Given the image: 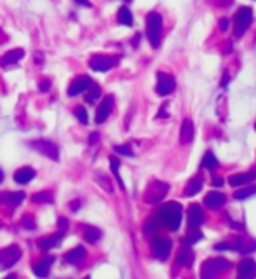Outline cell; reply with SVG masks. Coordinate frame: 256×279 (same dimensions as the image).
<instances>
[{
	"instance_id": "obj_1",
	"label": "cell",
	"mask_w": 256,
	"mask_h": 279,
	"mask_svg": "<svg viewBox=\"0 0 256 279\" xmlns=\"http://www.w3.org/2000/svg\"><path fill=\"white\" fill-rule=\"evenodd\" d=\"M157 222L162 225V227L169 229V231H178L181 225V218H183V208H181L180 203H166L162 204L157 210V215H155Z\"/></svg>"
},
{
	"instance_id": "obj_2",
	"label": "cell",
	"mask_w": 256,
	"mask_h": 279,
	"mask_svg": "<svg viewBox=\"0 0 256 279\" xmlns=\"http://www.w3.org/2000/svg\"><path fill=\"white\" fill-rule=\"evenodd\" d=\"M230 269H232V264H230L229 260L223 259V257H216V259H209L202 264L201 276L202 278H216V276H222V274L229 273Z\"/></svg>"
},
{
	"instance_id": "obj_3",
	"label": "cell",
	"mask_w": 256,
	"mask_h": 279,
	"mask_svg": "<svg viewBox=\"0 0 256 279\" xmlns=\"http://www.w3.org/2000/svg\"><path fill=\"white\" fill-rule=\"evenodd\" d=\"M162 33V16L159 12H148L147 16V37L150 40L152 47L157 49L161 45Z\"/></svg>"
},
{
	"instance_id": "obj_4",
	"label": "cell",
	"mask_w": 256,
	"mask_h": 279,
	"mask_svg": "<svg viewBox=\"0 0 256 279\" xmlns=\"http://www.w3.org/2000/svg\"><path fill=\"white\" fill-rule=\"evenodd\" d=\"M253 23V10L250 7H241L234 16V30H236V37H243L246 30Z\"/></svg>"
},
{
	"instance_id": "obj_5",
	"label": "cell",
	"mask_w": 256,
	"mask_h": 279,
	"mask_svg": "<svg viewBox=\"0 0 256 279\" xmlns=\"http://www.w3.org/2000/svg\"><path fill=\"white\" fill-rule=\"evenodd\" d=\"M150 248L152 253L157 260H168L171 255V248H173V243H171L169 238H164V236H157L150 241Z\"/></svg>"
},
{
	"instance_id": "obj_6",
	"label": "cell",
	"mask_w": 256,
	"mask_h": 279,
	"mask_svg": "<svg viewBox=\"0 0 256 279\" xmlns=\"http://www.w3.org/2000/svg\"><path fill=\"white\" fill-rule=\"evenodd\" d=\"M21 259V248L16 245H10L7 248L0 250V271L10 269L17 260Z\"/></svg>"
},
{
	"instance_id": "obj_7",
	"label": "cell",
	"mask_w": 256,
	"mask_h": 279,
	"mask_svg": "<svg viewBox=\"0 0 256 279\" xmlns=\"http://www.w3.org/2000/svg\"><path fill=\"white\" fill-rule=\"evenodd\" d=\"M168 190H169V185L168 183H164V182L150 183L148 189H147V192H145V201L150 203V204L159 203V201H162V197L168 194Z\"/></svg>"
},
{
	"instance_id": "obj_8",
	"label": "cell",
	"mask_w": 256,
	"mask_h": 279,
	"mask_svg": "<svg viewBox=\"0 0 256 279\" xmlns=\"http://www.w3.org/2000/svg\"><path fill=\"white\" fill-rule=\"evenodd\" d=\"M174 89H176V80H174V77H171L164 72H159L157 73V86H155L157 94H161V96H168V94L173 93Z\"/></svg>"
},
{
	"instance_id": "obj_9",
	"label": "cell",
	"mask_w": 256,
	"mask_h": 279,
	"mask_svg": "<svg viewBox=\"0 0 256 279\" xmlns=\"http://www.w3.org/2000/svg\"><path fill=\"white\" fill-rule=\"evenodd\" d=\"M30 145L37 152L47 155V157L52 159V161H58V159H59V150H58V147L52 143V141H49V140H35V141H31Z\"/></svg>"
},
{
	"instance_id": "obj_10",
	"label": "cell",
	"mask_w": 256,
	"mask_h": 279,
	"mask_svg": "<svg viewBox=\"0 0 256 279\" xmlns=\"http://www.w3.org/2000/svg\"><path fill=\"white\" fill-rule=\"evenodd\" d=\"M204 222V211L199 204H190L188 208V229H199Z\"/></svg>"
},
{
	"instance_id": "obj_11",
	"label": "cell",
	"mask_w": 256,
	"mask_h": 279,
	"mask_svg": "<svg viewBox=\"0 0 256 279\" xmlns=\"http://www.w3.org/2000/svg\"><path fill=\"white\" fill-rule=\"evenodd\" d=\"M113 65H115V61L110 56H92L91 61H89V66L94 72H108Z\"/></svg>"
},
{
	"instance_id": "obj_12",
	"label": "cell",
	"mask_w": 256,
	"mask_h": 279,
	"mask_svg": "<svg viewBox=\"0 0 256 279\" xmlns=\"http://www.w3.org/2000/svg\"><path fill=\"white\" fill-rule=\"evenodd\" d=\"M237 278L250 279L256 278V262L253 259H246L237 266Z\"/></svg>"
},
{
	"instance_id": "obj_13",
	"label": "cell",
	"mask_w": 256,
	"mask_h": 279,
	"mask_svg": "<svg viewBox=\"0 0 256 279\" xmlns=\"http://www.w3.org/2000/svg\"><path fill=\"white\" fill-rule=\"evenodd\" d=\"M225 203H227V196L223 192H218V190L208 192L204 197V204L208 208H213V210H218V208L225 206Z\"/></svg>"
},
{
	"instance_id": "obj_14",
	"label": "cell",
	"mask_w": 256,
	"mask_h": 279,
	"mask_svg": "<svg viewBox=\"0 0 256 279\" xmlns=\"http://www.w3.org/2000/svg\"><path fill=\"white\" fill-rule=\"evenodd\" d=\"M256 180V169L248 173H237V175H232L229 178V185L232 187H241V185H248V183L255 182Z\"/></svg>"
},
{
	"instance_id": "obj_15",
	"label": "cell",
	"mask_w": 256,
	"mask_h": 279,
	"mask_svg": "<svg viewBox=\"0 0 256 279\" xmlns=\"http://www.w3.org/2000/svg\"><path fill=\"white\" fill-rule=\"evenodd\" d=\"M112 107H113V96H106L105 100L99 103L98 112H96V122H98V124H101V122H105L106 119H108L110 112H112Z\"/></svg>"
},
{
	"instance_id": "obj_16",
	"label": "cell",
	"mask_w": 256,
	"mask_h": 279,
	"mask_svg": "<svg viewBox=\"0 0 256 279\" xmlns=\"http://www.w3.org/2000/svg\"><path fill=\"white\" fill-rule=\"evenodd\" d=\"M91 82L92 80L89 79V77H77V79L70 84L66 94H68V96H77V94H80V93H85V89H87Z\"/></svg>"
},
{
	"instance_id": "obj_17",
	"label": "cell",
	"mask_w": 256,
	"mask_h": 279,
	"mask_svg": "<svg viewBox=\"0 0 256 279\" xmlns=\"http://www.w3.org/2000/svg\"><path fill=\"white\" fill-rule=\"evenodd\" d=\"M195 260V253L192 252V248L188 245H185L183 248L180 250V253H178L176 257V264L181 267H190L192 264H194Z\"/></svg>"
},
{
	"instance_id": "obj_18",
	"label": "cell",
	"mask_w": 256,
	"mask_h": 279,
	"mask_svg": "<svg viewBox=\"0 0 256 279\" xmlns=\"http://www.w3.org/2000/svg\"><path fill=\"white\" fill-rule=\"evenodd\" d=\"M52 264H54V257H44L42 260H38L37 264L33 266V273L37 274L38 278H45L51 271Z\"/></svg>"
},
{
	"instance_id": "obj_19",
	"label": "cell",
	"mask_w": 256,
	"mask_h": 279,
	"mask_svg": "<svg viewBox=\"0 0 256 279\" xmlns=\"http://www.w3.org/2000/svg\"><path fill=\"white\" fill-rule=\"evenodd\" d=\"M236 252L243 253V255L256 252V241L251 238H239L236 241Z\"/></svg>"
},
{
	"instance_id": "obj_20",
	"label": "cell",
	"mask_w": 256,
	"mask_h": 279,
	"mask_svg": "<svg viewBox=\"0 0 256 279\" xmlns=\"http://www.w3.org/2000/svg\"><path fill=\"white\" fill-rule=\"evenodd\" d=\"M24 199V192H0V204L17 206Z\"/></svg>"
},
{
	"instance_id": "obj_21",
	"label": "cell",
	"mask_w": 256,
	"mask_h": 279,
	"mask_svg": "<svg viewBox=\"0 0 256 279\" xmlns=\"http://www.w3.org/2000/svg\"><path fill=\"white\" fill-rule=\"evenodd\" d=\"M61 239H63V232H59V234H52V236H49V238L38 241V248H40L42 252H49V250H52V248H56V246L61 245Z\"/></svg>"
},
{
	"instance_id": "obj_22",
	"label": "cell",
	"mask_w": 256,
	"mask_h": 279,
	"mask_svg": "<svg viewBox=\"0 0 256 279\" xmlns=\"http://www.w3.org/2000/svg\"><path fill=\"white\" fill-rule=\"evenodd\" d=\"M23 56H24L23 49H12V51H7L5 54L2 56V59H0V65H2V66L14 65V63L21 61V58H23Z\"/></svg>"
},
{
	"instance_id": "obj_23",
	"label": "cell",
	"mask_w": 256,
	"mask_h": 279,
	"mask_svg": "<svg viewBox=\"0 0 256 279\" xmlns=\"http://www.w3.org/2000/svg\"><path fill=\"white\" fill-rule=\"evenodd\" d=\"M33 178H35V171L31 168H28V166L17 169V171L14 173V182L21 183V185H24V183H30Z\"/></svg>"
},
{
	"instance_id": "obj_24",
	"label": "cell",
	"mask_w": 256,
	"mask_h": 279,
	"mask_svg": "<svg viewBox=\"0 0 256 279\" xmlns=\"http://www.w3.org/2000/svg\"><path fill=\"white\" fill-rule=\"evenodd\" d=\"M84 259H85V248H82V246H77V248L70 250L65 255V260L68 264H72V266H79Z\"/></svg>"
},
{
	"instance_id": "obj_25",
	"label": "cell",
	"mask_w": 256,
	"mask_h": 279,
	"mask_svg": "<svg viewBox=\"0 0 256 279\" xmlns=\"http://www.w3.org/2000/svg\"><path fill=\"white\" fill-rule=\"evenodd\" d=\"M194 138V122L190 119H185L183 124H181V133H180V141L183 145L190 143Z\"/></svg>"
},
{
	"instance_id": "obj_26",
	"label": "cell",
	"mask_w": 256,
	"mask_h": 279,
	"mask_svg": "<svg viewBox=\"0 0 256 279\" xmlns=\"http://www.w3.org/2000/svg\"><path fill=\"white\" fill-rule=\"evenodd\" d=\"M117 19H119L120 24H124V26H131L133 24V12L129 10V7L122 5L119 9V12H117Z\"/></svg>"
},
{
	"instance_id": "obj_27",
	"label": "cell",
	"mask_w": 256,
	"mask_h": 279,
	"mask_svg": "<svg viewBox=\"0 0 256 279\" xmlns=\"http://www.w3.org/2000/svg\"><path fill=\"white\" fill-rule=\"evenodd\" d=\"M84 239L87 243H91V245H94V243H98L99 239H101V231L92 227V225H87V227L84 229Z\"/></svg>"
},
{
	"instance_id": "obj_28",
	"label": "cell",
	"mask_w": 256,
	"mask_h": 279,
	"mask_svg": "<svg viewBox=\"0 0 256 279\" xmlns=\"http://www.w3.org/2000/svg\"><path fill=\"white\" fill-rule=\"evenodd\" d=\"M99 96H101V87L96 82H91L87 89H85V100H87L89 103H92V101H96Z\"/></svg>"
},
{
	"instance_id": "obj_29",
	"label": "cell",
	"mask_w": 256,
	"mask_h": 279,
	"mask_svg": "<svg viewBox=\"0 0 256 279\" xmlns=\"http://www.w3.org/2000/svg\"><path fill=\"white\" fill-rule=\"evenodd\" d=\"M218 164H220L218 159L215 157V154H213V152H206L204 157H202V161H201V168L202 169H215Z\"/></svg>"
},
{
	"instance_id": "obj_30",
	"label": "cell",
	"mask_w": 256,
	"mask_h": 279,
	"mask_svg": "<svg viewBox=\"0 0 256 279\" xmlns=\"http://www.w3.org/2000/svg\"><path fill=\"white\" fill-rule=\"evenodd\" d=\"M202 238H204V236H202V232L199 231V229H188V234L185 236V239H183V245L192 246V245H195V243H199V241H201Z\"/></svg>"
},
{
	"instance_id": "obj_31",
	"label": "cell",
	"mask_w": 256,
	"mask_h": 279,
	"mask_svg": "<svg viewBox=\"0 0 256 279\" xmlns=\"http://www.w3.org/2000/svg\"><path fill=\"white\" fill-rule=\"evenodd\" d=\"M201 190H202V182L199 178H195V180H192V182L187 183L183 194L185 196H195V194H199Z\"/></svg>"
},
{
	"instance_id": "obj_32",
	"label": "cell",
	"mask_w": 256,
	"mask_h": 279,
	"mask_svg": "<svg viewBox=\"0 0 256 279\" xmlns=\"http://www.w3.org/2000/svg\"><path fill=\"white\" fill-rule=\"evenodd\" d=\"M255 194H256V185H246L244 189L237 190V192L234 194V197H236V199H239V201H243V199H248V197L255 196Z\"/></svg>"
},
{
	"instance_id": "obj_33",
	"label": "cell",
	"mask_w": 256,
	"mask_h": 279,
	"mask_svg": "<svg viewBox=\"0 0 256 279\" xmlns=\"http://www.w3.org/2000/svg\"><path fill=\"white\" fill-rule=\"evenodd\" d=\"M31 201H33L35 204H40V203H52L54 201V197H52L51 192H37L33 197H31Z\"/></svg>"
},
{
	"instance_id": "obj_34",
	"label": "cell",
	"mask_w": 256,
	"mask_h": 279,
	"mask_svg": "<svg viewBox=\"0 0 256 279\" xmlns=\"http://www.w3.org/2000/svg\"><path fill=\"white\" fill-rule=\"evenodd\" d=\"M110 168H112V173L115 175V178H117V183L120 185V189H126L124 187V183H122V178H120V175H119V159L117 157H110Z\"/></svg>"
},
{
	"instance_id": "obj_35",
	"label": "cell",
	"mask_w": 256,
	"mask_h": 279,
	"mask_svg": "<svg viewBox=\"0 0 256 279\" xmlns=\"http://www.w3.org/2000/svg\"><path fill=\"white\" fill-rule=\"evenodd\" d=\"M73 114H75V117L79 119V122H82V124H87V122H89L87 110H85L84 107H77L75 110H73Z\"/></svg>"
},
{
	"instance_id": "obj_36",
	"label": "cell",
	"mask_w": 256,
	"mask_h": 279,
	"mask_svg": "<svg viewBox=\"0 0 256 279\" xmlns=\"http://www.w3.org/2000/svg\"><path fill=\"white\" fill-rule=\"evenodd\" d=\"M113 152H117V154H120V155H127V157H133V150H131L129 145H115V147H113Z\"/></svg>"
},
{
	"instance_id": "obj_37",
	"label": "cell",
	"mask_w": 256,
	"mask_h": 279,
	"mask_svg": "<svg viewBox=\"0 0 256 279\" xmlns=\"http://www.w3.org/2000/svg\"><path fill=\"white\" fill-rule=\"evenodd\" d=\"M216 252H223V250H236V243H218L215 245Z\"/></svg>"
},
{
	"instance_id": "obj_38",
	"label": "cell",
	"mask_w": 256,
	"mask_h": 279,
	"mask_svg": "<svg viewBox=\"0 0 256 279\" xmlns=\"http://www.w3.org/2000/svg\"><path fill=\"white\" fill-rule=\"evenodd\" d=\"M23 224H24V227L30 229V231H33V229H35V220L31 217H24L23 218Z\"/></svg>"
},
{
	"instance_id": "obj_39",
	"label": "cell",
	"mask_w": 256,
	"mask_h": 279,
	"mask_svg": "<svg viewBox=\"0 0 256 279\" xmlns=\"http://www.w3.org/2000/svg\"><path fill=\"white\" fill-rule=\"evenodd\" d=\"M58 225H59V231L65 232L66 227H68V220H66V218H59V220H58Z\"/></svg>"
},
{
	"instance_id": "obj_40",
	"label": "cell",
	"mask_w": 256,
	"mask_h": 279,
	"mask_svg": "<svg viewBox=\"0 0 256 279\" xmlns=\"http://www.w3.org/2000/svg\"><path fill=\"white\" fill-rule=\"evenodd\" d=\"M49 87H51V80H42L40 87H38V89L44 91V93H45V91H49Z\"/></svg>"
},
{
	"instance_id": "obj_41",
	"label": "cell",
	"mask_w": 256,
	"mask_h": 279,
	"mask_svg": "<svg viewBox=\"0 0 256 279\" xmlns=\"http://www.w3.org/2000/svg\"><path fill=\"white\" fill-rule=\"evenodd\" d=\"M223 183H225V182H223V178H220V176H215V178H213V183H211V185H213V187H222Z\"/></svg>"
},
{
	"instance_id": "obj_42",
	"label": "cell",
	"mask_w": 256,
	"mask_h": 279,
	"mask_svg": "<svg viewBox=\"0 0 256 279\" xmlns=\"http://www.w3.org/2000/svg\"><path fill=\"white\" fill-rule=\"evenodd\" d=\"M220 28H222L223 31L229 30V19H227V17H223V19L220 21Z\"/></svg>"
},
{
	"instance_id": "obj_43",
	"label": "cell",
	"mask_w": 256,
	"mask_h": 279,
	"mask_svg": "<svg viewBox=\"0 0 256 279\" xmlns=\"http://www.w3.org/2000/svg\"><path fill=\"white\" fill-rule=\"evenodd\" d=\"M79 208H80V201L79 199H75L73 203H70V210H72V211H77Z\"/></svg>"
},
{
	"instance_id": "obj_44",
	"label": "cell",
	"mask_w": 256,
	"mask_h": 279,
	"mask_svg": "<svg viewBox=\"0 0 256 279\" xmlns=\"http://www.w3.org/2000/svg\"><path fill=\"white\" fill-rule=\"evenodd\" d=\"M98 140H99V135H98V133H92V135L89 136V143H91V145H94Z\"/></svg>"
},
{
	"instance_id": "obj_45",
	"label": "cell",
	"mask_w": 256,
	"mask_h": 279,
	"mask_svg": "<svg viewBox=\"0 0 256 279\" xmlns=\"http://www.w3.org/2000/svg\"><path fill=\"white\" fill-rule=\"evenodd\" d=\"M229 79H230V75H229V73H225V75H223V79H222V87H227V84H229Z\"/></svg>"
},
{
	"instance_id": "obj_46",
	"label": "cell",
	"mask_w": 256,
	"mask_h": 279,
	"mask_svg": "<svg viewBox=\"0 0 256 279\" xmlns=\"http://www.w3.org/2000/svg\"><path fill=\"white\" fill-rule=\"evenodd\" d=\"M79 5H84V7H91V2L89 0H75Z\"/></svg>"
},
{
	"instance_id": "obj_47",
	"label": "cell",
	"mask_w": 256,
	"mask_h": 279,
	"mask_svg": "<svg viewBox=\"0 0 256 279\" xmlns=\"http://www.w3.org/2000/svg\"><path fill=\"white\" fill-rule=\"evenodd\" d=\"M35 63H42V54H40V52H37V54H35Z\"/></svg>"
},
{
	"instance_id": "obj_48",
	"label": "cell",
	"mask_w": 256,
	"mask_h": 279,
	"mask_svg": "<svg viewBox=\"0 0 256 279\" xmlns=\"http://www.w3.org/2000/svg\"><path fill=\"white\" fill-rule=\"evenodd\" d=\"M159 117H168V114H166V108H161V110H159Z\"/></svg>"
},
{
	"instance_id": "obj_49",
	"label": "cell",
	"mask_w": 256,
	"mask_h": 279,
	"mask_svg": "<svg viewBox=\"0 0 256 279\" xmlns=\"http://www.w3.org/2000/svg\"><path fill=\"white\" fill-rule=\"evenodd\" d=\"M2 180H3V173H2V169H0V183H2Z\"/></svg>"
},
{
	"instance_id": "obj_50",
	"label": "cell",
	"mask_w": 256,
	"mask_h": 279,
	"mask_svg": "<svg viewBox=\"0 0 256 279\" xmlns=\"http://www.w3.org/2000/svg\"><path fill=\"white\" fill-rule=\"evenodd\" d=\"M124 2H131V0H124Z\"/></svg>"
},
{
	"instance_id": "obj_51",
	"label": "cell",
	"mask_w": 256,
	"mask_h": 279,
	"mask_svg": "<svg viewBox=\"0 0 256 279\" xmlns=\"http://www.w3.org/2000/svg\"><path fill=\"white\" fill-rule=\"evenodd\" d=\"M255 129H256V124H255Z\"/></svg>"
}]
</instances>
